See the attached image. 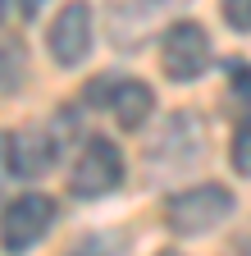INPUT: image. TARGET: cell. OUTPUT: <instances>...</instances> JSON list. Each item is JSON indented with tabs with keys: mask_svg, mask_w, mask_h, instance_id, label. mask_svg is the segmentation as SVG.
Segmentation results:
<instances>
[{
	"mask_svg": "<svg viewBox=\"0 0 251 256\" xmlns=\"http://www.w3.org/2000/svg\"><path fill=\"white\" fill-rule=\"evenodd\" d=\"M229 215H233V192L219 188V183L187 188V192H178V197H169V206H165V224L178 238L210 234L215 224H224Z\"/></svg>",
	"mask_w": 251,
	"mask_h": 256,
	"instance_id": "cell-1",
	"label": "cell"
},
{
	"mask_svg": "<svg viewBox=\"0 0 251 256\" xmlns=\"http://www.w3.org/2000/svg\"><path fill=\"white\" fill-rule=\"evenodd\" d=\"M50 224H55V202L46 192H23V197H14L5 206V215H0V247L9 256H23V252H32L46 238Z\"/></svg>",
	"mask_w": 251,
	"mask_h": 256,
	"instance_id": "cell-2",
	"label": "cell"
},
{
	"mask_svg": "<svg viewBox=\"0 0 251 256\" xmlns=\"http://www.w3.org/2000/svg\"><path fill=\"white\" fill-rule=\"evenodd\" d=\"M119 183H123V156H119V146L105 142V138H87L82 151H78V160H73V170H69V192L82 197V202H91V197L114 192Z\"/></svg>",
	"mask_w": 251,
	"mask_h": 256,
	"instance_id": "cell-3",
	"label": "cell"
},
{
	"mask_svg": "<svg viewBox=\"0 0 251 256\" xmlns=\"http://www.w3.org/2000/svg\"><path fill=\"white\" fill-rule=\"evenodd\" d=\"M160 64L174 82H197L206 69H210V37L206 28L183 18V23H169L165 28V42H160Z\"/></svg>",
	"mask_w": 251,
	"mask_h": 256,
	"instance_id": "cell-4",
	"label": "cell"
},
{
	"mask_svg": "<svg viewBox=\"0 0 251 256\" xmlns=\"http://www.w3.org/2000/svg\"><path fill=\"white\" fill-rule=\"evenodd\" d=\"M87 101H101L96 110H110L123 133H137V128L151 119L155 92L146 82H137V78H96L87 87Z\"/></svg>",
	"mask_w": 251,
	"mask_h": 256,
	"instance_id": "cell-5",
	"label": "cell"
},
{
	"mask_svg": "<svg viewBox=\"0 0 251 256\" xmlns=\"http://www.w3.org/2000/svg\"><path fill=\"white\" fill-rule=\"evenodd\" d=\"M46 42H50L55 64H64V69H73V64H82L91 55L96 28H91V5H87V0H73V5H64V10L55 14Z\"/></svg>",
	"mask_w": 251,
	"mask_h": 256,
	"instance_id": "cell-6",
	"label": "cell"
},
{
	"mask_svg": "<svg viewBox=\"0 0 251 256\" xmlns=\"http://www.w3.org/2000/svg\"><path fill=\"white\" fill-rule=\"evenodd\" d=\"M64 124H73L69 110H59V119L50 128H23V133L14 138V170L23 178H32V174H46L55 165V156H59V133H64Z\"/></svg>",
	"mask_w": 251,
	"mask_h": 256,
	"instance_id": "cell-7",
	"label": "cell"
},
{
	"mask_svg": "<svg viewBox=\"0 0 251 256\" xmlns=\"http://www.w3.org/2000/svg\"><path fill=\"white\" fill-rule=\"evenodd\" d=\"M27 78V50L18 37H0V92H18Z\"/></svg>",
	"mask_w": 251,
	"mask_h": 256,
	"instance_id": "cell-8",
	"label": "cell"
},
{
	"mask_svg": "<svg viewBox=\"0 0 251 256\" xmlns=\"http://www.w3.org/2000/svg\"><path fill=\"white\" fill-rule=\"evenodd\" d=\"M233 170L251 174V119L238 124V133H233Z\"/></svg>",
	"mask_w": 251,
	"mask_h": 256,
	"instance_id": "cell-9",
	"label": "cell"
},
{
	"mask_svg": "<svg viewBox=\"0 0 251 256\" xmlns=\"http://www.w3.org/2000/svg\"><path fill=\"white\" fill-rule=\"evenodd\" d=\"M229 82H233L238 101L251 106V69H247V60H229Z\"/></svg>",
	"mask_w": 251,
	"mask_h": 256,
	"instance_id": "cell-10",
	"label": "cell"
},
{
	"mask_svg": "<svg viewBox=\"0 0 251 256\" xmlns=\"http://www.w3.org/2000/svg\"><path fill=\"white\" fill-rule=\"evenodd\" d=\"M224 23L233 32H251V0H224Z\"/></svg>",
	"mask_w": 251,
	"mask_h": 256,
	"instance_id": "cell-11",
	"label": "cell"
},
{
	"mask_svg": "<svg viewBox=\"0 0 251 256\" xmlns=\"http://www.w3.org/2000/svg\"><path fill=\"white\" fill-rule=\"evenodd\" d=\"M9 178H18V170H14V138L0 133V192H5Z\"/></svg>",
	"mask_w": 251,
	"mask_h": 256,
	"instance_id": "cell-12",
	"label": "cell"
},
{
	"mask_svg": "<svg viewBox=\"0 0 251 256\" xmlns=\"http://www.w3.org/2000/svg\"><path fill=\"white\" fill-rule=\"evenodd\" d=\"M41 5H46V0H18V10H23V14H37Z\"/></svg>",
	"mask_w": 251,
	"mask_h": 256,
	"instance_id": "cell-13",
	"label": "cell"
},
{
	"mask_svg": "<svg viewBox=\"0 0 251 256\" xmlns=\"http://www.w3.org/2000/svg\"><path fill=\"white\" fill-rule=\"evenodd\" d=\"M0 23H5V0H0Z\"/></svg>",
	"mask_w": 251,
	"mask_h": 256,
	"instance_id": "cell-14",
	"label": "cell"
}]
</instances>
